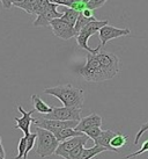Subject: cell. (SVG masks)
Instances as JSON below:
<instances>
[{
    "label": "cell",
    "mask_w": 148,
    "mask_h": 159,
    "mask_svg": "<svg viewBox=\"0 0 148 159\" xmlns=\"http://www.w3.org/2000/svg\"><path fill=\"white\" fill-rule=\"evenodd\" d=\"M26 136H27V148H26L24 156H23V159H27L28 153L34 149L35 143L37 142V133H30L28 134V135H26Z\"/></svg>",
    "instance_id": "44dd1931"
},
{
    "label": "cell",
    "mask_w": 148,
    "mask_h": 159,
    "mask_svg": "<svg viewBox=\"0 0 148 159\" xmlns=\"http://www.w3.org/2000/svg\"><path fill=\"white\" fill-rule=\"evenodd\" d=\"M83 149H85V145H83V144L78 145L76 148H74L73 150L70 152V159H80L81 158V155H82Z\"/></svg>",
    "instance_id": "cb8c5ba5"
},
{
    "label": "cell",
    "mask_w": 148,
    "mask_h": 159,
    "mask_svg": "<svg viewBox=\"0 0 148 159\" xmlns=\"http://www.w3.org/2000/svg\"><path fill=\"white\" fill-rule=\"evenodd\" d=\"M83 1H85V2H88V1H89V0H83Z\"/></svg>",
    "instance_id": "d6a6232c"
},
{
    "label": "cell",
    "mask_w": 148,
    "mask_h": 159,
    "mask_svg": "<svg viewBox=\"0 0 148 159\" xmlns=\"http://www.w3.org/2000/svg\"><path fill=\"white\" fill-rule=\"evenodd\" d=\"M131 34L130 29H123V28H117V27L109 26V25H105L100 29L98 31V35H100L101 40V47L103 48L107 42L113 40V39H118V37H122V36H127Z\"/></svg>",
    "instance_id": "9c48e42d"
},
{
    "label": "cell",
    "mask_w": 148,
    "mask_h": 159,
    "mask_svg": "<svg viewBox=\"0 0 148 159\" xmlns=\"http://www.w3.org/2000/svg\"><path fill=\"white\" fill-rule=\"evenodd\" d=\"M18 111L21 113V117H14V121H15L14 129H21L24 133V135H28V134H30V125L33 123V113L35 111V109L26 111L22 108V106L19 105Z\"/></svg>",
    "instance_id": "8fae6325"
},
{
    "label": "cell",
    "mask_w": 148,
    "mask_h": 159,
    "mask_svg": "<svg viewBox=\"0 0 148 159\" xmlns=\"http://www.w3.org/2000/svg\"><path fill=\"white\" fill-rule=\"evenodd\" d=\"M80 121H59V120L51 119H33V124L38 128H43L51 133H56L60 129L65 128H75Z\"/></svg>",
    "instance_id": "8992f818"
},
{
    "label": "cell",
    "mask_w": 148,
    "mask_h": 159,
    "mask_svg": "<svg viewBox=\"0 0 148 159\" xmlns=\"http://www.w3.org/2000/svg\"><path fill=\"white\" fill-rule=\"evenodd\" d=\"M104 151H109V150L105 146H100V145H94L93 148H88V149L85 148L80 159H92L95 156L100 155L101 152H104Z\"/></svg>",
    "instance_id": "e0dca14e"
},
{
    "label": "cell",
    "mask_w": 148,
    "mask_h": 159,
    "mask_svg": "<svg viewBox=\"0 0 148 159\" xmlns=\"http://www.w3.org/2000/svg\"><path fill=\"white\" fill-rule=\"evenodd\" d=\"M81 13H82L85 16H87V18H93V16H94V11L90 8H88V7L86 9H83Z\"/></svg>",
    "instance_id": "83f0119b"
},
{
    "label": "cell",
    "mask_w": 148,
    "mask_h": 159,
    "mask_svg": "<svg viewBox=\"0 0 148 159\" xmlns=\"http://www.w3.org/2000/svg\"><path fill=\"white\" fill-rule=\"evenodd\" d=\"M50 27L52 29L53 34L61 40H71L72 37L76 36V31H75L74 26L67 23L61 18L52 20L50 23Z\"/></svg>",
    "instance_id": "ba28073f"
},
{
    "label": "cell",
    "mask_w": 148,
    "mask_h": 159,
    "mask_svg": "<svg viewBox=\"0 0 148 159\" xmlns=\"http://www.w3.org/2000/svg\"><path fill=\"white\" fill-rule=\"evenodd\" d=\"M127 138L128 136L127 135H124V134H116L115 137H113L111 142H110V146L116 150V152H119V149L123 148L127 143Z\"/></svg>",
    "instance_id": "d6986e66"
},
{
    "label": "cell",
    "mask_w": 148,
    "mask_h": 159,
    "mask_svg": "<svg viewBox=\"0 0 148 159\" xmlns=\"http://www.w3.org/2000/svg\"><path fill=\"white\" fill-rule=\"evenodd\" d=\"M76 73L88 83H103L119 73V58L102 49L95 53L88 52L86 63L76 69Z\"/></svg>",
    "instance_id": "6da1fadb"
},
{
    "label": "cell",
    "mask_w": 148,
    "mask_h": 159,
    "mask_svg": "<svg viewBox=\"0 0 148 159\" xmlns=\"http://www.w3.org/2000/svg\"><path fill=\"white\" fill-rule=\"evenodd\" d=\"M6 157V152H5V149L2 144H0V159H5Z\"/></svg>",
    "instance_id": "f546056e"
},
{
    "label": "cell",
    "mask_w": 148,
    "mask_h": 159,
    "mask_svg": "<svg viewBox=\"0 0 148 159\" xmlns=\"http://www.w3.org/2000/svg\"><path fill=\"white\" fill-rule=\"evenodd\" d=\"M89 141V137L85 134L82 136H76L73 137V138H70L67 141H64L59 143V145L57 148L54 155L60 156L64 159H70V152L73 150L74 148H76L78 145H81V144H86L87 142Z\"/></svg>",
    "instance_id": "52a82bcc"
},
{
    "label": "cell",
    "mask_w": 148,
    "mask_h": 159,
    "mask_svg": "<svg viewBox=\"0 0 148 159\" xmlns=\"http://www.w3.org/2000/svg\"><path fill=\"white\" fill-rule=\"evenodd\" d=\"M0 2L2 4V6H4L6 9H9L12 6H13V4H12V0H0Z\"/></svg>",
    "instance_id": "f1b7e54d"
},
{
    "label": "cell",
    "mask_w": 148,
    "mask_h": 159,
    "mask_svg": "<svg viewBox=\"0 0 148 159\" xmlns=\"http://www.w3.org/2000/svg\"><path fill=\"white\" fill-rule=\"evenodd\" d=\"M37 2H38V0H23L21 2L13 4V6L21 8L22 11L27 12L28 14H35L36 7H37Z\"/></svg>",
    "instance_id": "ac0fdd59"
},
{
    "label": "cell",
    "mask_w": 148,
    "mask_h": 159,
    "mask_svg": "<svg viewBox=\"0 0 148 159\" xmlns=\"http://www.w3.org/2000/svg\"><path fill=\"white\" fill-rule=\"evenodd\" d=\"M26 148H27V136L24 135L22 138H20V142H19V145H18L19 153H18V156H15V157H14V159H22L23 158L24 152H26Z\"/></svg>",
    "instance_id": "7402d4cb"
},
{
    "label": "cell",
    "mask_w": 148,
    "mask_h": 159,
    "mask_svg": "<svg viewBox=\"0 0 148 159\" xmlns=\"http://www.w3.org/2000/svg\"><path fill=\"white\" fill-rule=\"evenodd\" d=\"M1 142H2V139H1V136H0V144H1Z\"/></svg>",
    "instance_id": "1f68e13d"
},
{
    "label": "cell",
    "mask_w": 148,
    "mask_h": 159,
    "mask_svg": "<svg viewBox=\"0 0 148 159\" xmlns=\"http://www.w3.org/2000/svg\"><path fill=\"white\" fill-rule=\"evenodd\" d=\"M58 5L57 4H51V6L48 9H45L43 13L37 15L36 20L34 21V26L35 27H50V23L54 19L61 18L63 14L60 12L57 11Z\"/></svg>",
    "instance_id": "30bf717a"
},
{
    "label": "cell",
    "mask_w": 148,
    "mask_h": 159,
    "mask_svg": "<svg viewBox=\"0 0 148 159\" xmlns=\"http://www.w3.org/2000/svg\"><path fill=\"white\" fill-rule=\"evenodd\" d=\"M105 25H108V20H94V21L89 22L88 25H86V26L83 27L82 29L76 34V36H75L76 43H78L79 47L81 49H83V50H86L87 52H90V53L98 52L101 49H102V47L98 45L97 48L92 49L88 45V41L90 39V36L96 34L97 31H100L101 28L103 26H105Z\"/></svg>",
    "instance_id": "277c9868"
},
{
    "label": "cell",
    "mask_w": 148,
    "mask_h": 159,
    "mask_svg": "<svg viewBox=\"0 0 148 159\" xmlns=\"http://www.w3.org/2000/svg\"><path fill=\"white\" fill-rule=\"evenodd\" d=\"M23 0H12V4H16V2H21Z\"/></svg>",
    "instance_id": "4dcf8cb0"
},
{
    "label": "cell",
    "mask_w": 148,
    "mask_h": 159,
    "mask_svg": "<svg viewBox=\"0 0 148 159\" xmlns=\"http://www.w3.org/2000/svg\"><path fill=\"white\" fill-rule=\"evenodd\" d=\"M101 133H102L101 127H92V128L87 129V130L85 131V134H86L90 139H93V141H95L96 138L100 136Z\"/></svg>",
    "instance_id": "603a6c76"
},
{
    "label": "cell",
    "mask_w": 148,
    "mask_h": 159,
    "mask_svg": "<svg viewBox=\"0 0 148 159\" xmlns=\"http://www.w3.org/2000/svg\"><path fill=\"white\" fill-rule=\"evenodd\" d=\"M116 134L117 133H115V131H112V130H102V133H101L100 136L94 141V143H95V145L105 146L109 151L116 152V150L110 146V142H111V139L115 137Z\"/></svg>",
    "instance_id": "4fadbf2b"
},
{
    "label": "cell",
    "mask_w": 148,
    "mask_h": 159,
    "mask_svg": "<svg viewBox=\"0 0 148 159\" xmlns=\"http://www.w3.org/2000/svg\"><path fill=\"white\" fill-rule=\"evenodd\" d=\"M82 108H74V107H53L52 111L49 114L41 115L44 119L59 120V121H80Z\"/></svg>",
    "instance_id": "5b68a950"
},
{
    "label": "cell",
    "mask_w": 148,
    "mask_h": 159,
    "mask_svg": "<svg viewBox=\"0 0 148 159\" xmlns=\"http://www.w3.org/2000/svg\"><path fill=\"white\" fill-rule=\"evenodd\" d=\"M44 94L52 95L59 99L65 107H74V108H82L85 101V94L81 89L73 87L71 84L58 85L54 87H48L43 91Z\"/></svg>",
    "instance_id": "7a4b0ae2"
},
{
    "label": "cell",
    "mask_w": 148,
    "mask_h": 159,
    "mask_svg": "<svg viewBox=\"0 0 148 159\" xmlns=\"http://www.w3.org/2000/svg\"><path fill=\"white\" fill-rule=\"evenodd\" d=\"M54 134V136L59 141V143L64 141H67V139H70V138H73V137H76V136H82L85 135L81 131H78V130H75L74 128H65V129H60V130H58L56 131Z\"/></svg>",
    "instance_id": "5bb4252c"
},
{
    "label": "cell",
    "mask_w": 148,
    "mask_h": 159,
    "mask_svg": "<svg viewBox=\"0 0 148 159\" xmlns=\"http://www.w3.org/2000/svg\"><path fill=\"white\" fill-rule=\"evenodd\" d=\"M101 125H102V117L96 113H92L90 115L80 120V122L74 129L85 134L87 129L92 128V127H101Z\"/></svg>",
    "instance_id": "7c38bea8"
},
{
    "label": "cell",
    "mask_w": 148,
    "mask_h": 159,
    "mask_svg": "<svg viewBox=\"0 0 148 159\" xmlns=\"http://www.w3.org/2000/svg\"><path fill=\"white\" fill-rule=\"evenodd\" d=\"M31 101H33V105H34V109H35L37 113H39L41 115L43 114H49L50 111H52L53 107L48 106L45 102L38 97V95H31Z\"/></svg>",
    "instance_id": "9a60e30c"
},
{
    "label": "cell",
    "mask_w": 148,
    "mask_h": 159,
    "mask_svg": "<svg viewBox=\"0 0 148 159\" xmlns=\"http://www.w3.org/2000/svg\"><path fill=\"white\" fill-rule=\"evenodd\" d=\"M79 15H80V12L75 11L73 8H70V7H65L63 9V15H61V19L66 21L67 23H70L72 26L75 25L76 20H78Z\"/></svg>",
    "instance_id": "2e32d148"
},
{
    "label": "cell",
    "mask_w": 148,
    "mask_h": 159,
    "mask_svg": "<svg viewBox=\"0 0 148 159\" xmlns=\"http://www.w3.org/2000/svg\"><path fill=\"white\" fill-rule=\"evenodd\" d=\"M147 130H148V121L140 127V130L138 131V134H137V136H135V138H134V142H133L134 145H138V144H139V141H140V138H141V136H142Z\"/></svg>",
    "instance_id": "4316f807"
},
{
    "label": "cell",
    "mask_w": 148,
    "mask_h": 159,
    "mask_svg": "<svg viewBox=\"0 0 148 159\" xmlns=\"http://www.w3.org/2000/svg\"><path fill=\"white\" fill-rule=\"evenodd\" d=\"M36 133H37V144L35 149L36 153L42 158L52 156L59 145V141L56 138L54 134L38 127L36 128Z\"/></svg>",
    "instance_id": "3957f363"
},
{
    "label": "cell",
    "mask_w": 148,
    "mask_h": 159,
    "mask_svg": "<svg viewBox=\"0 0 148 159\" xmlns=\"http://www.w3.org/2000/svg\"><path fill=\"white\" fill-rule=\"evenodd\" d=\"M107 1H108V0H89L87 2V7L93 9V11H95V9L101 8Z\"/></svg>",
    "instance_id": "d4e9b609"
},
{
    "label": "cell",
    "mask_w": 148,
    "mask_h": 159,
    "mask_svg": "<svg viewBox=\"0 0 148 159\" xmlns=\"http://www.w3.org/2000/svg\"><path fill=\"white\" fill-rule=\"evenodd\" d=\"M94 20H97V19H96L95 16H93V18H87V16H85L82 13H80L78 20H76V22H75V25H74V28H75L76 34H78L79 31L81 30L86 25H88V23L94 21Z\"/></svg>",
    "instance_id": "ffe728a7"
},
{
    "label": "cell",
    "mask_w": 148,
    "mask_h": 159,
    "mask_svg": "<svg viewBox=\"0 0 148 159\" xmlns=\"http://www.w3.org/2000/svg\"><path fill=\"white\" fill-rule=\"evenodd\" d=\"M145 152H148V141H146L142 144V146H141V149L138 151H135V152H133V153H131V155L126 156V157H124V159H131V158H134V157H138L139 155H141V153H145Z\"/></svg>",
    "instance_id": "484cf974"
}]
</instances>
